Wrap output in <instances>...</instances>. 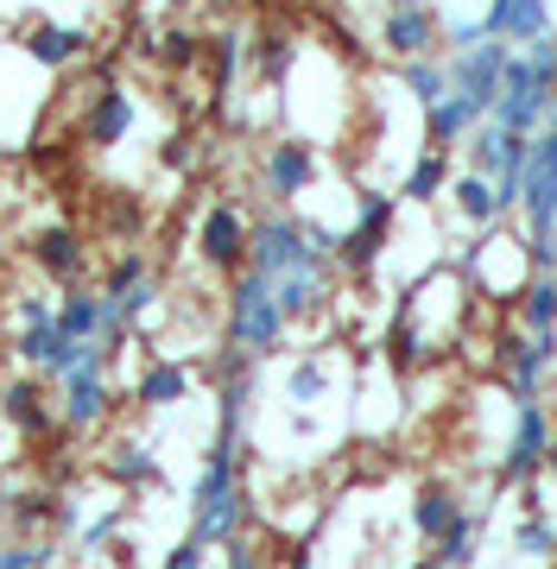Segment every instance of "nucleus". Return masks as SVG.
Returning a JSON list of instances; mask_svg holds the SVG:
<instances>
[{
    "label": "nucleus",
    "instance_id": "nucleus-22",
    "mask_svg": "<svg viewBox=\"0 0 557 569\" xmlns=\"http://www.w3.org/2000/svg\"><path fill=\"white\" fill-rule=\"evenodd\" d=\"M514 310L526 336H557V272H533L514 291Z\"/></svg>",
    "mask_w": 557,
    "mask_h": 569
},
{
    "label": "nucleus",
    "instance_id": "nucleus-46",
    "mask_svg": "<svg viewBox=\"0 0 557 569\" xmlns=\"http://www.w3.org/2000/svg\"><path fill=\"white\" fill-rule=\"evenodd\" d=\"M412 569H437V563H431V557H425V563H412Z\"/></svg>",
    "mask_w": 557,
    "mask_h": 569
},
{
    "label": "nucleus",
    "instance_id": "nucleus-14",
    "mask_svg": "<svg viewBox=\"0 0 557 569\" xmlns=\"http://www.w3.org/2000/svg\"><path fill=\"white\" fill-rule=\"evenodd\" d=\"M0 418L20 430L26 443H39V437H51V425H58V392L44 387L39 373L7 380V387H0Z\"/></svg>",
    "mask_w": 557,
    "mask_h": 569
},
{
    "label": "nucleus",
    "instance_id": "nucleus-17",
    "mask_svg": "<svg viewBox=\"0 0 557 569\" xmlns=\"http://www.w3.org/2000/svg\"><path fill=\"white\" fill-rule=\"evenodd\" d=\"M481 26L500 44H538L551 39V0H488Z\"/></svg>",
    "mask_w": 557,
    "mask_h": 569
},
{
    "label": "nucleus",
    "instance_id": "nucleus-38",
    "mask_svg": "<svg viewBox=\"0 0 557 569\" xmlns=\"http://www.w3.org/2000/svg\"><path fill=\"white\" fill-rule=\"evenodd\" d=\"M222 569H267V550L241 531V538H228V545H222Z\"/></svg>",
    "mask_w": 557,
    "mask_h": 569
},
{
    "label": "nucleus",
    "instance_id": "nucleus-41",
    "mask_svg": "<svg viewBox=\"0 0 557 569\" xmlns=\"http://www.w3.org/2000/svg\"><path fill=\"white\" fill-rule=\"evenodd\" d=\"M115 531H121V512H108V519H96V526H83V550H89V557H102V550L115 545Z\"/></svg>",
    "mask_w": 557,
    "mask_h": 569
},
{
    "label": "nucleus",
    "instance_id": "nucleus-3",
    "mask_svg": "<svg viewBox=\"0 0 557 569\" xmlns=\"http://www.w3.org/2000/svg\"><path fill=\"white\" fill-rule=\"evenodd\" d=\"M305 266H330V253H317L305 234V216H291V209H267V216H253V234H248V272L260 279H286V272H305Z\"/></svg>",
    "mask_w": 557,
    "mask_h": 569
},
{
    "label": "nucleus",
    "instance_id": "nucleus-11",
    "mask_svg": "<svg viewBox=\"0 0 557 569\" xmlns=\"http://www.w3.org/2000/svg\"><path fill=\"white\" fill-rule=\"evenodd\" d=\"M26 260L39 266V279H58L63 291H70V284H83V272H89V241L70 222H44V228L26 234Z\"/></svg>",
    "mask_w": 557,
    "mask_h": 569
},
{
    "label": "nucleus",
    "instance_id": "nucleus-18",
    "mask_svg": "<svg viewBox=\"0 0 557 569\" xmlns=\"http://www.w3.org/2000/svg\"><path fill=\"white\" fill-rule=\"evenodd\" d=\"M20 51L39 70H70L77 58H89V32L83 26H58V20H39V26H26V39Z\"/></svg>",
    "mask_w": 557,
    "mask_h": 569
},
{
    "label": "nucleus",
    "instance_id": "nucleus-45",
    "mask_svg": "<svg viewBox=\"0 0 557 569\" xmlns=\"http://www.w3.org/2000/svg\"><path fill=\"white\" fill-rule=\"evenodd\" d=\"M392 7H418V0H387V13H392Z\"/></svg>",
    "mask_w": 557,
    "mask_h": 569
},
{
    "label": "nucleus",
    "instance_id": "nucleus-21",
    "mask_svg": "<svg viewBox=\"0 0 557 569\" xmlns=\"http://www.w3.org/2000/svg\"><path fill=\"white\" fill-rule=\"evenodd\" d=\"M456 512H462V493H456L450 481H418V493H412V531L425 538V545H437V538L450 531Z\"/></svg>",
    "mask_w": 557,
    "mask_h": 569
},
{
    "label": "nucleus",
    "instance_id": "nucleus-34",
    "mask_svg": "<svg viewBox=\"0 0 557 569\" xmlns=\"http://www.w3.org/2000/svg\"><path fill=\"white\" fill-rule=\"evenodd\" d=\"M58 550L44 545V538H13V545H0V569H51Z\"/></svg>",
    "mask_w": 557,
    "mask_h": 569
},
{
    "label": "nucleus",
    "instance_id": "nucleus-8",
    "mask_svg": "<svg viewBox=\"0 0 557 569\" xmlns=\"http://www.w3.org/2000/svg\"><path fill=\"white\" fill-rule=\"evenodd\" d=\"M108 411H115V387H108V361L89 348L83 361L70 367L58 380V418L70 430H96L108 425Z\"/></svg>",
    "mask_w": 557,
    "mask_h": 569
},
{
    "label": "nucleus",
    "instance_id": "nucleus-31",
    "mask_svg": "<svg viewBox=\"0 0 557 569\" xmlns=\"http://www.w3.org/2000/svg\"><path fill=\"white\" fill-rule=\"evenodd\" d=\"M475 127H481V121H475V114L456 102V96H444L437 108H425V133H431V152H444V146H456V140H469Z\"/></svg>",
    "mask_w": 557,
    "mask_h": 569
},
{
    "label": "nucleus",
    "instance_id": "nucleus-44",
    "mask_svg": "<svg viewBox=\"0 0 557 569\" xmlns=\"http://www.w3.org/2000/svg\"><path fill=\"white\" fill-rule=\"evenodd\" d=\"M545 475L557 481V430H551V449H545Z\"/></svg>",
    "mask_w": 557,
    "mask_h": 569
},
{
    "label": "nucleus",
    "instance_id": "nucleus-26",
    "mask_svg": "<svg viewBox=\"0 0 557 569\" xmlns=\"http://www.w3.org/2000/svg\"><path fill=\"white\" fill-rule=\"evenodd\" d=\"M444 190H450V159L425 146V152L406 164V178H399V197H406V203H437Z\"/></svg>",
    "mask_w": 557,
    "mask_h": 569
},
{
    "label": "nucleus",
    "instance_id": "nucleus-42",
    "mask_svg": "<svg viewBox=\"0 0 557 569\" xmlns=\"http://www.w3.org/2000/svg\"><path fill=\"white\" fill-rule=\"evenodd\" d=\"M286 569H317V550H310V538H298V545L286 550Z\"/></svg>",
    "mask_w": 557,
    "mask_h": 569
},
{
    "label": "nucleus",
    "instance_id": "nucleus-10",
    "mask_svg": "<svg viewBox=\"0 0 557 569\" xmlns=\"http://www.w3.org/2000/svg\"><path fill=\"white\" fill-rule=\"evenodd\" d=\"M102 298H115V305H108L115 323L140 329L146 317H152V305H159V272H152V260H146V253H121V260L108 266Z\"/></svg>",
    "mask_w": 557,
    "mask_h": 569
},
{
    "label": "nucleus",
    "instance_id": "nucleus-36",
    "mask_svg": "<svg viewBox=\"0 0 557 569\" xmlns=\"http://www.w3.org/2000/svg\"><path fill=\"white\" fill-rule=\"evenodd\" d=\"M209 63H216V89H228V82H235V70H241V39H209V51H203Z\"/></svg>",
    "mask_w": 557,
    "mask_h": 569
},
{
    "label": "nucleus",
    "instance_id": "nucleus-33",
    "mask_svg": "<svg viewBox=\"0 0 557 569\" xmlns=\"http://www.w3.org/2000/svg\"><path fill=\"white\" fill-rule=\"evenodd\" d=\"M514 550H519V557H533V563H545V557L557 550V519H545V512H526V519L514 526Z\"/></svg>",
    "mask_w": 557,
    "mask_h": 569
},
{
    "label": "nucleus",
    "instance_id": "nucleus-12",
    "mask_svg": "<svg viewBox=\"0 0 557 569\" xmlns=\"http://www.w3.org/2000/svg\"><path fill=\"white\" fill-rule=\"evenodd\" d=\"M551 367H557V336H526V329L500 336V373H507L514 406L519 399H538V387H545Z\"/></svg>",
    "mask_w": 557,
    "mask_h": 569
},
{
    "label": "nucleus",
    "instance_id": "nucleus-32",
    "mask_svg": "<svg viewBox=\"0 0 557 569\" xmlns=\"http://www.w3.org/2000/svg\"><path fill=\"white\" fill-rule=\"evenodd\" d=\"M291 63H298V39H286V32H267V39L253 44V70L267 82H286Z\"/></svg>",
    "mask_w": 557,
    "mask_h": 569
},
{
    "label": "nucleus",
    "instance_id": "nucleus-30",
    "mask_svg": "<svg viewBox=\"0 0 557 569\" xmlns=\"http://www.w3.org/2000/svg\"><path fill=\"white\" fill-rule=\"evenodd\" d=\"M399 82H406V96H412L418 108H437L444 96H450V63L412 58V63H399Z\"/></svg>",
    "mask_w": 557,
    "mask_h": 569
},
{
    "label": "nucleus",
    "instance_id": "nucleus-1",
    "mask_svg": "<svg viewBox=\"0 0 557 569\" xmlns=\"http://www.w3.org/2000/svg\"><path fill=\"white\" fill-rule=\"evenodd\" d=\"M551 102H557V32L507 58L488 121L519 133V140H533V133H545V121H551Z\"/></svg>",
    "mask_w": 557,
    "mask_h": 569
},
{
    "label": "nucleus",
    "instance_id": "nucleus-4",
    "mask_svg": "<svg viewBox=\"0 0 557 569\" xmlns=\"http://www.w3.org/2000/svg\"><path fill=\"white\" fill-rule=\"evenodd\" d=\"M557 418L545 411V399H519L514 406V430L500 443V468H495V488H533L545 475V449H551Z\"/></svg>",
    "mask_w": 557,
    "mask_h": 569
},
{
    "label": "nucleus",
    "instance_id": "nucleus-20",
    "mask_svg": "<svg viewBox=\"0 0 557 569\" xmlns=\"http://www.w3.org/2000/svg\"><path fill=\"white\" fill-rule=\"evenodd\" d=\"M279 392H286V406L317 411V406H324V399L336 392V367H330V355H298V361L286 367V380H279Z\"/></svg>",
    "mask_w": 557,
    "mask_h": 569
},
{
    "label": "nucleus",
    "instance_id": "nucleus-35",
    "mask_svg": "<svg viewBox=\"0 0 557 569\" xmlns=\"http://www.w3.org/2000/svg\"><path fill=\"white\" fill-rule=\"evenodd\" d=\"M203 51L209 44L197 39V32H166V39H159V63H166V70H185V63H197Z\"/></svg>",
    "mask_w": 557,
    "mask_h": 569
},
{
    "label": "nucleus",
    "instance_id": "nucleus-25",
    "mask_svg": "<svg viewBox=\"0 0 557 569\" xmlns=\"http://www.w3.org/2000/svg\"><path fill=\"white\" fill-rule=\"evenodd\" d=\"M514 152H526V140H519V133H507V127H495V121H481L469 133V171H481V178H500Z\"/></svg>",
    "mask_w": 557,
    "mask_h": 569
},
{
    "label": "nucleus",
    "instance_id": "nucleus-29",
    "mask_svg": "<svg viewBox=\"0 0 557 569\" xmlns=\"http://www.w3.org/2000/svg\"><path fill=\"white\" fill-rule=\"evenodd\" d=\"M13 526L32 538V531H51V526H70V507H63L58 493H44V488H26L13 493Z\"/></svg>",
    "mask_w": 557,
    "mask_h": 569
},
{
    "label": "nucleus",
    "instance_id": "nucleus-39",
    "mask_svg": "<svg viewBox=\"0 0 557 569\" xmlns=\"http://www.w3.org/2000/svg\"><path fill=\"white\" fill-rule=\"evenodd\" d=\"M13 317H20V329H26V323H58V298L20 291V298H13Z\"/></svg>",
    "mask_w": 557,
    "mask_h": 569
},
{
    "label": "nucleus",
    "instance_id": "nucleus-40",
    "mask_svg": "<svg viewBox=\"0 0 557 569\" xmlns=\"http://www.w3.org/2000/svg\"><path fill=\"white\" fill-rule=\"evenodd\" d=\"M444 44H450V51H475V44H488V26L481 20H456V26H444Z\"/></svg>",
    "mask_w": 557,
    "mask_h": 569
},
{
    "label": "nucleus",
    "instance_id": "nucleus-37",
    "mask_svg": "<svg viewBox=\"0 0 557 569\" xmlns=\"http://www.w3.org/2000/svg\"><path fill=\"white\" fill-rule=\"evenodd\" d=\"M159 569H209V545L197 538V531H185V538L166 550V563H159Z\"/></svg>",
    "mask_w": 557,
    "mask_h": 569
},
{
    "label": "nucleus",
    "instance_id": "nucleus-5",
    "mask_svg": "<svg viewBox=\"0 0 557 569\" xmlns=\"http://www.w3.org/2000/svg\"><path fill=\"white\" fill-rule=\"evenodd\" d=\"M392 197L387 190H361L355 197V222L336 234V272H349V279H368L374 266H380V253H387L392 241Z\"/></svg>",
    "mask_w": 557,
    "mask_h": 569
},
{
    "label": "nucleus",
    "instance_id": "nucleus-15",
    "mask_svg": "<svg viewBox=\"0 0 557 569\" xmlns=\"http://www.w3.org/2000/svg\"><path fill=\"white\" fill-rule=\"evenodd\" d=\"M380 44H387L399 63L437 58V44H444V20H437L425 0H418V7H392L387 20H380Z\"/></svg>",
    "mask_w": 557,
    "mask_h": 569
},
{
    "label": "nucleus",
    "instance_id": "nucleus-2",
    "mask_svg": "<svg viewBox=\"0 0 557 569\" xmlns=\"http://www.w3.org/2000/svg\"><path fill=\"white\" fill-rule=\"evenodd\" d=\"M291 336L286 310H279V298H272V279H260V272H235V284H228V305H222V342L228 355H241V361H267V355H279Z\"/></svg>",
    "mask_w": 557,
    "mask_h": 569
},
{
    "label": "nucleus",
    "instance_id": "nucleus-24",
    "mask_svg": "<svg viewBox=\"0 0 557 569\" xmlns=\"http://www.w3.org/2000/svg\"><path fill=\"white\" fill-rule=\"evenodd\" d=\"M450 203H456V216H462L469 228H495L500 222L495 178H481V171H456V178H450Z\"/></svg>",
    "mask_w": 557,
    "mask_h": 569
},
{
    "label": "nucleus",
    "instance_id": "nucleus-9",
    "mask_svg": "<svg viewBox=\"0 0 557 569\" xmlns=\"http://www.w3.org/2000/svg\"><path fill=\"white\" fill-rule=\"evenodd\" d=\"M507 58H514V44H500V39H488V44H475V51H456V58H450V96L469 108L475 121H488V114H495Z\"/></svg>",
    "mask_w": 557,
    "mask_h": 569
},
{
    "label": "nucleus",
    "instance_id": "nucleus-23",
    "mask_svg": "<svg viewBox=\"0 0 557 569\" xmlns=\"http://www.w3.org/2000/svg\"><path fill=\"white\" fill-rule=\"evenodd\" d=\"M475 557H481V512L462 507V512L450 519V531L431 545V563H437V569H469Z\"/></svg>",
    "mask_w": 557,
    "mask_h": 569
},
{
    "label": "nucleus",
    "instance_id": "nucleus-28",
    "mask_svg": "<svg viewBox=\"0 0 557 569\" xmlns=\"http://www.w3.org/2000/svg\"><path fill=\"white\" fill-rule=\"evenodd\" d=\"M431 355V342H425V329H418V310H412V298L392 310V329H387V361L406 373V367H418Z\"/></svg>",
    "mask_w": 557,
    "mask_h": 569
},
{
    "label": "nucleus",
    "instance_id": "nucleus-7",
    "mask_svg": "<svg viewBox=\"0 0 557 569\" xmlns=\"http://www.w3.org/2000/svg\"><path fill=\"white\" fill-rule=\"evenodd\" d=\"M140 127V102H133V89L115 77H102L96 89L83 96V121H77V140L89 146V152H115V146L127 140Z\"/></svg>",
    "mask_w": 557,
    "mask_h": 569
},
{
    "label": "nucleus",
    "instance_id": "nucleus-43",
    "mask_svg": "<svg viewBox=\"0 0 557 569\" xmlns=\"http://www.w3.org/2000/svg\"><path fill=\"white\" fill-rule=\"evenodd\" d=\"M0 526H13V488H0Z\"/></svg>",
    "mask_w": 557,
    "mask_h": 569
},
{
    "label": "nucleus",
    "instance_id": "nucleus-13",
    "mask_svg": "<svg viewBox=\"0 0 557 569\" xmlns=\"http://www.w3.org/2000/svg\"><path fill=\"white\" fill-rule=\"evenodd\" d=\"M317 171H324V164H317V146L310 140H272L267 159H260V183H267V197L279 209L298 203L310 183H317Z\"/></svg>",
    "mask_w": 557,
    "mask_h": 569
},
{
    "label": "nucleus",
    "instance_id": "nucleus-27",
    "mask_svg": "<svg viewBox=\"0 0 557 569\" xmlns=\"http://www.w3.org/2000/svg\"><path fill=\"white\" fill-rule=\"evenodd\" d=\"M102 468L121 481V488H159V481H166V468H159V456H152L146 443H115Z\"/></svg>",
    "mask_w": 557,
    "mask_h": 569
},
{
    "label": "nucleus",
    "instance_id": "nucleus-6",
    "mask_svg": "<svg viewBox=\"0 0 557 569\" xmlns=\"http://www.w3.org/2000/svg\"><path fill=\"white\" fill-rule=\"evenodd\" d=\"M248 234H253V216L241 203H228V197H216V203H203V216H197V260L209 266V272H248Z\"/></svg>",
    "mask_w": 557,
    "mask_h": 569
},
{
    "label": "nucleus",
    "instance_id": "nucleus-19",
    "mask_svg": "<svg viewBox=\"0 0 557 569\" xmlns=\"http://www.w3.org/2000/svg\"><path fill=\"white\" fill-rule=\"evenodd\" d=\"M58 329H63V342L96 348L102 342V329H108V298L102 291H89V284H70V291L58 298Z\"/></svg>",
    "mask_w": 557,
    "mask_h": 569
},
{
    "label": "nucleus",
    "instance_id": "nucleus-16",
    "mask_svg": "<svg viewBox=\"0 0 557 569\" xmlns=\"http://www.w3.org/2000/svg\"><path fill=\"white\" fill-rule=\"evenodd\" d=\"M190 387H197V367L190 361H171V355H152V361L133 373V406L140 411H171V406H185Z\"/></svg>",
    "mask_w": 557,
    "mask_h": 569
}]
</instances>
